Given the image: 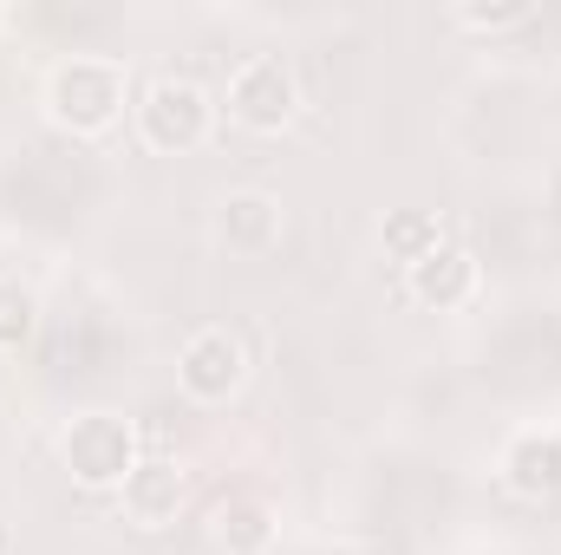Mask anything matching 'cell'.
<instances>
[{"label": "cell", "instance_id": "cell-3", "mask_svg": "<svg viewBox=\"0 0 561 555\" xmlns=\"http://www.w3.org/2000/svg\"><path fill=\"white\" fill-rule=\"evenodd\" d=\"M66 464L85 477V484H112V477H131V431L118 418L92 412L66 431Z\"/></svg>", "mask_w": 561, "mask_h": 555}, {"label": "cell", "instance_id": "cell-2", "mask_svg": "<svg viewBox=\"0 0 561 555\" xmlns=\"http://www.w3.org/2000/svg\"><path fill=\"white\" fill-rule=\"evenodd\" d=\"M229 112H236L242 125H255V132L280 125V118L294 112V72H287L280 59H242L236 79H229Z\"/></svg>", "mask_w": 561, "mask_h": 555}, {"label": "cell", "instance_id": "cell-7", "mask_svg": "<svg viewBox=\"0 0 561 555\" xmlns=\"http://www.w3.org/2000/svg\"><path fill=\"white\" fill-rule=\"evenodd\" d=\"M470 287V256H457V249H424L419 262H412V294L419 301H457Z\"/></svg>", "mask_w": 561, "mask_h": 555}, {"label": "cell", "instance_id": "cell-6", "mask_svg": "<svg viewBox=\"0 0 561 555\" xmlns=\"http://www.w3.org/2000/svg\"><path fill=\"white\" fill-rule=\"evenodd\" d=\"M176 497H183V477H176L170 464H138V471L125 477V510H131L138 530H157V523L176 510Z\"/></svg>", "mask_w": 561, "mask_h": 555}, {"label": "cell", "instance_id": "cell-1", "mask_svg": "<svg viewBox=\"0 0 561 555\" xmlns=\"http://www.w3.org/2000/svg\"><path fill=\"white\" fill-rule=\"evenodd\" d=\"M203 125H209V105H203V92H196L190 79H157V86L144 92V138L157 144V150L196 144Z\"/></svg>", "mask_w": 561, "mask_h": 555}, {"label": "cell", "instance_id": "cell-5", "mask_svg": "<svg viewBox=\"0 0 561 555\" xmlns=\"http://www.w3.org/2000/svg\"><path fill=\"white\" fill-rule=\"evenodd\" d=\"M242 380V340L229 327H203L190 347H183V386L196 399H222L229 386Z\"/></svg>", "mask_w": 561, "mask_h": 555}, {"label": "cell", "instance_id": "cell-10", "mask_svg": "<svg viewBox=\"0 0 561 555\" xmlns=\"http://www.w3.org/2000/svg\"><path fill=\"white\" fill-rule=\"evenodd\" d=\"M229 536H236V543H242V550H255V543H262V536H268V530H262V510H236V523H229V517H222V543H229Z\"/></svg>", "mask_w": 561, "mask_h": 555}, {"label": "cell", "instance_id": "cell-8", "mask_svg": "<svg viewBox=\"0 0 561 555\" xmlns=\"http://www.w3.org/2000/svg\"><path fill=\"white\" fill-rule=\"evenodd\" d=\"M510 484L529 497H549L561 484V438H523L510 451Z\"/></svg>", "mask_w": 561, "mask_h": 555}, {"label": "cell", "instance_id": "cell-9", "mask_svg": "<svg viewBox=\"0 0 561 555\" xmlns=\"http://www.w3.org/2000/svg\"><path fill=\"white\" fill-rule=\"evenodd\" d=\"M26 314H33V307H26V294H20V287H0V347L26 333Z\"/></svg>", "mask_w": 561, "mask_h": 555}, {"label": "cell", "instance_id": "cell-4", "mask_svg": "<svg viewBox=\"0 0 561 555\" xmlns=\"http://www.w3.org/2000/svg\"><path fill=\"white\" fill-rule=\"evenodd\" d=\"M118 105V72L99 66V59H72L53 72V112L72 118V125H105Z\"/></svg>", "mask_w": 561, "mask_h": 555}]
</instances>
